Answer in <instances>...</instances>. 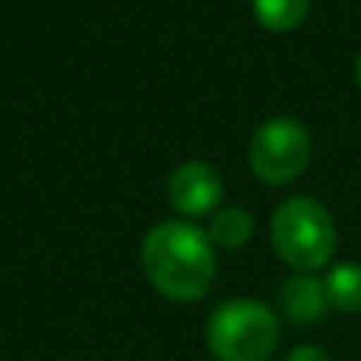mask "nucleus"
<instances>
[{
	"label": "nucleus",
	"mask_w": 361,
	"mask_h": 361,
	"mask_svg": "<svg viewBox=\"0 0 361 361\" xmlns=\"http://www.w3.org/2000/svg\"><path fill=\"white\" fill-rule=\"evenodd\" d=\"M279 301H282L286 317L292 320V324H298V326H307V324L324 320L326 307H330V298H326L324 282L314 279V276H307V273L292 276V279L282 282Z\"/></svg>",
	"instance_id": "nucleus-6"
},
{
	"label": "nucleus",
	"mask_w": 361,
	"mask_h": 361,
	"mask_svg": "<svg viewBox=\"0 0 361 361\" xmlns=\"http://www.w3.org/2000/svg\"><path fill=\"white\" fill-rule=\"evenodd\" d=\"M222 190L225 184L219 169L209 162H200V159L178 165L169 178V200L184 216H206V212H212L219 206V200H222Z\"/></svg>",
	"instance_id": "nucleus-5"
},
{
	"label": "nucleus",
	"mask_w": 361,
	"mask_h": 361,
	"mask_svg": "<svg viewBox=\"0 0 361 361\" xmlns=\"http://www.w3.org/2000/svg\"><path fill=\"white\" fill-rule=\"evenodd\" d=\"M326 298L333 307L345 314H358L361 311V263H339L326 273Z\"/></svg>",
	"instance_id": "nucleus-8"
},
{
	"label": "nucleus",
	"mask_w": 361,
	"mask_h": 361,
	"mask_svg": "<svg viewBox=\"0 0 361 361\" xmlns=\"http://www.w3.org/2000/svg\"><path fill=\"white\" fill-rule=\"evenodd\" d=\"M250 169L267 184H288L311 162V133L292 114L263 121L247 146Z\"/></svg>",
	"instance_id": "nucleus-4"
},
{
	"label": "nucleus",
	"mask_w": 361,
	"mask_h": 361,
	"mask_svg": "<svg viewBox=\"0 0 361 361\" xmlns=\"http://www.w3.org/2000/svg\"><path fill=\"white\" fill-rule=\"evenodd\" d=\"M355 76H358V86H361V54H358V61H355Z\"/></svg>",
	"instance_id": "nucleus-11"
},
{
	"label": "nucleus",
	"mask_w": 361,
	"mask_h": 361,
	"mask_svg": "<svg viewBox=\"0 0 361 361\" xmlns=\"http://www.w3.org/2000/svg\"><path fill=\"white\" fill-rule=\"evenodd\" d=\"M206 345L219 361H269L279 345V320L263 301L231 298L212 311Z\"/></svg>",
	"instance_id": "nucleus-3"
},
{
	"label": "nucleus",
	"mask_w": 361,
	"mask_h": 361,
	"mask_svg": "<svg viewBox=\"0 0 361 361\" xmlns=\"http://www.w3.org/2000/svg\"><path fill=\"white\" fill-rule=\"evenodd\" d=\"M254 13L267 29L273 32H288L307 16L311 0H250Z\"/></svg>",
	"instance_id": "nucleus-9"
},
{
	"label": "nucleus",
	"mask_w": 361,
	"mask_h": 361,
	"mask_svg": "<svg viewBox=\"0 0 361 361\" xmlns=\"http://www.w3.org/2000/svg\"><path fill=\"white\" fill-rule=\"evenodd\" d=\"M143 273L171 301H200L216 282V247L193 222H159L143 238Z\"/></svg>",
	"instance_id": "nucleus-1"
},
{
	"label": "nucleus",
	"mask_w": 361,
	"mask_h": 361,
	"mask_svg": "<svg viewBox=\"0 0 361 361\" xmlns=\"http://www.w3.org/2000/svg\"><path fill=\"white\" fill-rule=\"evenodd\" d=\"M286 361H333V358L320 345H298V349H292V355Z\"/></svg>",
	"instance_id": "nucleus-10"
},
{
	"label": "nucleus",
	"mask_w": 361,
	"mask_h": 361,
	"mask_svg": "<svg viewBox=\"0 0 361 361\" xmlns=\"http://www.w3.org/2000/svg\"><path fill=\"white\" fill-rule=\"evenodd\" d=\"M269 235H273L276 254L301 273L330 263L339 241L330 209L314 197H288L286 203L276 206Z\"/></svg>",
	"instance_id": "nucleus-2"
},
{
	"label": "nucleus",
	"mask_w": 361,
	"mask_h": 361,
	"mask_svg": "<svg viewBox=\"0 0 361 361\" xmlns=\"http://www.w3.org/2000/svg\"><path fill=\"white\" fill-rule=\"evenodd\" d=\"M209 241L216 247L225 250H238L247 244V238L254 235V219H250L247 209H238V206H228V209H219L209 222Z\"/></svg>",
	"instance_id": "nucleus-7"
}]
</instances>
